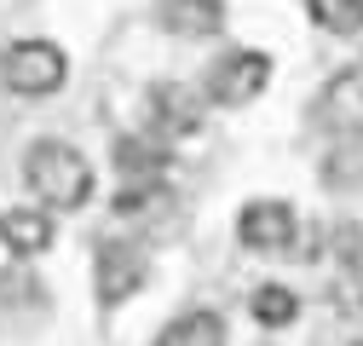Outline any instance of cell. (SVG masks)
Listing matches in <instances>:
<instances>
[{
  "label": "cell",
  "mask_w": 363,
  "mask_h": 346,
  "mask_svg": "<svg viewBox=\"0 0 363 346\" xmlns=\"http://www.w3.org/2000/svg\"><path fill=\"white\" fill-rule=\"evenodd\" d=\"M265 81H271V58H265V52L237 47V52H225V58H213V64H208L202 93H208V104L242 110V104H254V99L265 93Z\"/></svg>",
  "instance_id": "3"
},
{
  "label": "cell",
  "mask_w": 363,
  "mask_h": 346,
  "mask_svg": "<svg viewBox=\"0 0 363 346\" xmlns=\"http://www.w3.org/2000/svg\"><path fill=\"white\" fill-rule=\"evenodd\" d=\"M150 346H225V318L219 312H185V318H173Z\"/></svg>",
  "instance_id": "11"
},
{
  "label": "cell",
  "mask_w": 363,
  "mask_h": 346,
  "mask_svg": "<svg viewBox=\"0 0 363 346\" xmlns=\"http://www.w3.org/2000/svg\"><path fill=\"white\" fill-rule=\"evenodd\" d=\"M64 75H69V58L52 40H12V47L0 52V81H6L18 99H52L64 86Z\"/></svg>",
  "instance_id": "2"
},
{
  "label": "cell",
  "mask_w": 363,
  "mask_h": 346,
  "mask_svg": "<svg viewBox=\"0 0 363 346\" xmlns=\"http://www.w3.org/2000/svg\"><path fill=\"white\" fill-rule=\"evenodd\" d=\"M156 18L173 35H213L225 23V6H219V0H162Z\"/></svg>",
  "instance_id": "10"
},
{
  "label": "cell",
  "mask_w": 363,
  "mask_h": 346,
  "mask_svg": "<svg viewBox=\"0 0 363 346\" xmlns=\"http://www.w3.org/2000/svg\"><path fill=\"white\" fill-rule=\"evenodd\" d=\"M150 277V260L139 242H99V266H93V283H99V300L104 306H121Z\"/></svg>",
  "instance_id": "5"
},
{
  "label": "cell",
  "mask_w": 363,
  "mask_h": 346,
  "mask_svg": "<svg viewBox=\"0 0 363 346\" xmlns=\"http://www.w3.org/2000/svg\"><path fill=\"white\" fill-rule=\"evenodd\" d=\"M237 237L248 254H265V260H283L294 242H300V220H294V208L277 202V196H259L242 208V220H237Z\"/></svg>",
  "instance_id": "4"
},
{
  "label": "cell",
  "mask_w": 363,
  "mask_h": 346,
  "mask_svg": "<svg viewBox=\"0 0 363 346\" xmlns=\"http://www.w3.org/2000/svg\"><path fill=\"white\" fill-rule=\"evenodd\" d=\"M23 185L35 191L40 208L75 213V208H86V196H93V162H86L75 145H64V139H40L23 156Z\"/></svg>",
  "instance_id": "1"
},
{
  "label": "cell",
  "mask_w": 363,
  "mask_h": 346,
  "mask_svg": "<svg viewBox=\"0 0 363 346\" xmlns=\"http://www.w3.org/2000/svg\"><path fill=\"white\" fill-rule=\"evenodd\" d=\"M306 12L329 35H357L363 29V0H306Z\"/></svg>",
  "instance_id": "13"
},
{
  "label": "cell",
  "mask_w": 363,
  "mask_h": 346,
  "mask_svg": "<svg viewBox=\"0 0 363 346\" xmlns=\"http://www.w3.org/2000/svg\"><path fill=\"white\" fill-rule=\"evenodd\" d=\"M202 127V93L196 86H156L150 93V133H162V139H191Z\"/></svg>",
  "instance_id": "6"
},
{
  "label": "cell",
  "mask_w": 363,
  "mask_h": 346,
  "mask_svg": "<svg viewBox=\"0 0 363 346\" xmlns=\"http://www.w3.org/2000/svg\"><path fill=\"white\" fill-rule=\"evenodd\" d=\"M357 346H363V340H357Z\"/></svg>",
  "instance_id": "15"
},
{
  "label": "cell",
  "mask_w": 363,
  "mask_h": 346,
  "mask_svg": "<svg viewBox=\"0 0 363 346\" xmlns=\"http://www.w3.org/2000/svg\"><path fill=\"white\" fill-rule=\"evenodd\" d=\"M156 208H167L162 179H150V185H127V191L116 196V213H121V220H150Z\"/></svg>",
  "instance_id": "14"
},
{
  "label": "cell",
  "mask_w": 363,
  "mask_h": 346,
  "mask_svg": "<svg viewBox=\"0 0 363 346\" xmlns=\"http://www.w3.org/2000/svg\"><path fill=\"white\" fill-rule=\"evenodd\" d=\"M116 167L127 173L133 185H150V179H162V167H167V139H162V133L121 139V145H116Z\"/></svg>",
  "instance_id": "9"
},
{
  "label": "cell",
  "mask_w": 363,
  "mask_h": 346,
  "mask_svg": "<svg viewBox=\"0 0 363 346\" xmlns=\"http://www.w3.org/2000/svg\"><path fill=\"white\" fill-rule=\"evenodd\" d=\"M248 312H254L265 329H283V323L300 318V300H294V289H283V283H265V289H254Z\"/></svg>",
  "instance_id": "12"
},
{
  "label": "cell",
  "mask_w": 363,
  "mask_h": 346,
  "mask_svg": "<svg viewBox=\"0 0 363 346\" xmlns=\"http://www.w3.org/2000/svg\"><path fill=\"white\" fill-rule=\"evenodd\" d=\"M317 127H329V133H340V139L363 133V75L357 69H346V75H335L323 86V99H317Z\"/></svg>",
  "instance_id": "7"
},
{
  "label": "cell",
  "mask_w": 363,
  "mask_h": 346,
  "mask_svg": "<svg viewBox=\"0 0 363 346\" xmlns=\"http://www.w3.org/2000/svg\"><path fill=\"white\" fill-rule=\"evenodd\" d=\"M0 242H6V254H18V260L47 254V242H52V208H6V213H0Z\"/></svg>",
  "instance_id": "8"
}]
</instances>
